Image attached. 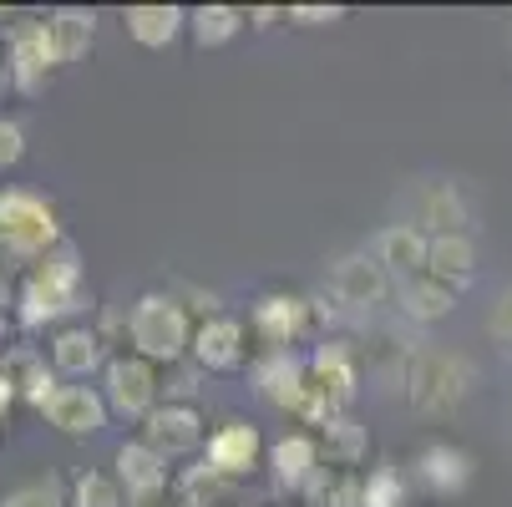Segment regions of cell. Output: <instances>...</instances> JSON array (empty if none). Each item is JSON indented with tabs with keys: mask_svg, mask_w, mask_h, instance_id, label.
Segmentation results:
<instances>
[{
	"mask_svg": "<svg viewBox=\"0 0 512 507\" xmlns=\"http://www.w3.org/2000/svg\"><path fill=\"white\" fill-rule=\"evenodd\" d=\"M487 330H492V335H497V340L512 350V284L502 289V300L492 305V315H487Z\"/></svg>",
	"mask_w": 512,
	"mask_h": 507,
	"instance_id": "836d02e7",
	"label": "cell"
},
{
	"mask_svg": "<svg viewBox=\"0 0 512 507\" xmlns=\"http://www.w3.org/2000/svg\"><path fill=\"white\" fill-rule=\"evenodd\" d=\"M249 325L269 350H289L310 330V300H300V295H259L254 310H249Z\"/></svg>",
	"mask_w": 512,
	"mask_h": 507,
	"instance_id": "7c38bea8",
	"label": "cell"
},
{
	"mask_svg": "<svg viewBox=\"0 0 512 507\" xmlns=\"http://www.w3.org/2000/svg\"><path fill=\"white\" fill-rule=\"evenodd\" d=\"M218 477H249L254 462H259V431L249 421H229V426H218L213 437H208V457H203Z\"/></svg>",
	"mask_w": 512,
	"mask_h": 507,
	"instance_id": "ac0fdd59",
	"label": "cell"
},
{
	"mask_svg": "<svg viewBox=\"0 0 512 507\" xmlns=\"http://www.w3.org/2000/svg\"><path fill=\"white\" fill-rule=\"evenodd\" d=\"M340 16H345L340 6H330V11L325 6H289V21H305V26H325V21H340Z\"/></svg>",
	"mask_w": 512,
	"mask_h": 507,
	"instance_id": "e575fe53",
	"label": "cell"
},
{
	"mask_svg": "<svg viewBox=\"0 0 512 507\" xmlns=\"http://www.w3.org/2000/svg\"><path fill=\"white\" fill-rule=\"evenodd\" d=\"M391 289H396V279L376 264L371 249H365V254H345V259H335V269H330V295H335V305H345V310H376Z\"/></svg>",
	"mask_w": 512,
	"mask_h": 507,
	"instance_id": "9c48e42d",
	"label": "cell"
},
{
	"mask_svg": "<svg viewBox=\"0 0 512 507\" xmlns=\"http://www.w3.org/2000/svg\"><path fill=\"white\" fill-rule=\"evenodd\" d=\"M360 507H406V477H401V467H371V472H365Z\"/></svg>",
	"mask_w": 512,
	"mask_h": 507,
	"instance_id": "f546056e",
	"label": "cell"
},
{
	"mask_svg": "<svg viewBox=\"0 0 512 507\" xmlns=\"http://www.w3.org/2000/svg\"><path fill=\"white\" fill-rule=\"evenodd\" d=\"M51 366L61 376H92L102 366V330H87V325H66L56 330L51 340Z\"/></svg>",
	"mask_w": 512,
	"mask_h": 507,
	"instance_id": "603a6c76",
	"label": "cell"
},
{
	"mask_svg": "<svg viewBox=\"0 0 512 507\" xmlns=\"http://www.w3.org/2000/svg\"><path fill=\"white\" fill-rule=\"evenodd\" d=\"M21 158H26V132L16 122H0V173L16 168Z\"/></svg>",
	"mask_w": 512,
	"mask_h": 507,
	"instance_id": "d6a6232c",
	"label": "cell"
},
{
	"mask_svg": "<svg viewBox=\"0 0 512 507\" xmlns=\"http://www.w3.org/2000/svg\"><path fill=\"white\" fill-rule=\"evenodd\" d=\"M132 507H178V502H173V497L163 492V497H148V502H132Z\"/></svg>",
	"mask_w": 512,
	"mask_h": 507,
	"instance_id": "74e56055",
	"label": "cell"
},
{
	"mask_svg": "<svg viewBox=\"0 0 512 507\" xmlns=\"http://www.w3.org/2000/svg\"><path fill=\"white\" fill-rule=\"evenodd\" d=\"M122 26H127V36H132L142 51H163V46H173L178 31L188 26V11H178V6H127V11H122Z\"/></svg>",
	"mask_w": 512,
	"mask_h": 507,
	"instance_id": "7402d4cb",
	"label": "cell"
},
{
	"mask_svg": "<svg viewBox=\"0 0 512 507\" xmlns=\"http://www.w3.org/2000/svg\"><path fill=\"white\" fill-rule=\"evenodd\" d=\"M416 477H421L426 492L452 497V492H462V487L472 482V457H467L462 447H452V442H431V447H421V457H416Z\"/></svg>",
	"mask_w": 512,
	"mask_h": 507,
	"instance_id": "ffe728a7",
	"label": "cell"
},
{
	"mask_svg": "<svg viewBox=\"0 0 512 507\" xmlns=\"http://www.w3.org/2000/svg\"><path fill=\"white\" fill-rule=\"evenodd\" d=\"M6 82H11V66H6V51H0V92H6Z\"/></svg>",
	"mask_w": 512,
	"mask_h": 507,
	"instance_id": "f35d334b",
	"label": "cell"
},
{
	"mask_svg": "<svg viewBox=\"0 0 512 507\" xmlns=\"http://www.w3.org/2000/svg\"><path fill=\"white\" fill-rule=\"evenodd\" d=\"M61 244V224H56V208L26 188H6L0 193V249L11 259H41Z\"/></svg>",
	"mask_w": 512,
	"mask_h": 507,
	"instance_id": "3957f363",
	"label": "cell"
},
{
	"mask_svg": "<svg viewBox=\"0 0 512 507\" xmlns=\"http://www.w3.org/2000/svg\"><path fill=\"white\" fill-rule=\"evenodd\" d=\"M426 274L467 289L477 279V244H472V234H431V244H426Z\"/></svg>",
	"mask_w": 512,
	"mask_h": 507,
	"instance_id": "44dd1931",
	"label": "cell"
},
{
	"mask_svg": "<svg viewBox=\"0 0 512 507\" xmlns=\"http://www.w3.org/2000/svg\"><path fill=\"white\" fill-rule=\"evenodd\" d=\"M244 11H234V6H198V11H188V31H193V46H229L239 31H244Z\"/></svg>",
	"mask_w": 512,
	"mask_h": 507,
	"instance_id": "f1b7e54d",
	"label": "cell"
},
{
	"mask_svg": "<svg viewBox=\"0 0 512 507\" xmlns=\"http://www.w3.org/2000/svg\"><path fill=\"white\" fill-rule=\"evenodd\" d=\"M6 300H11V254L0 249V305H6Z\"/></svg>",
	"mask_w": 512,
	"mask_h": 507,
	"instance_id": "d590c367",
	"label": "cell"
},
{
	"mask_svg": "<svg viewBox=\"0 0 512 507\" xmlns=\"http://www.w3.org/2000/svg\"><path fill=\"white\" fill-rule=\"evenodd\" d=\"M467 391H472L467 355H447V350H421L406 376V401L426 416H452L467 401Z\"/></svg>",
	"mask_w": 512,
	"mask_h": 507,
	"instance_id": "277c9868",
	"label": "cell"
},
{
	"mask_svg": "<svg viewBox=\"0 0 512 507\" xmlns=\"http://www.w3.org/2000/svg\"><path fill=\"white\" fill-rule=\"evenodd\" d=\"M71 507H122V482L107 472H82L71 482Z\"/></svg>",
	"mask_w": 512,
	"mask_h": 507,
	"instance_id": "4dcf8cb0",
	"label": "cell"
},
{
	"mask_svg": "<svg viewBox=\"0 0 512 507\" xmlns=\"http://www.w3.org/2000/svg\"><path fill=\"white\" fill-rule=\"evenodd\" d=\"M142 442H148L158 457H188L203 447V411L188 406V401H168L158 406L148 421H142Z\"/></svg>",
	"mask_w": 512,
	"mask_h": 507,
	"instance_id": "8fae6325",
	"label": "cell"
},
{
	"mask_svg": "<svg viewBox=\"0 0 512 507\" xmlns=\"http://www.w3.org/2000/svg\"><path fill=\"white\" fill-rule=\"evenodd\" d=\"M224 492H229V477H218L208 462L183 467L173 477V502L178 507H224Z\"/></svg>",
	"mask_w": 512,
	"mask_h": 507,
	"instance_id": "83f0119b",
	"label": "cell"
},
{
	"mask_svg": "<svg viewBox=\"0 0 512 507\" xmlns=\"http://www.w3.org/2000/svg\"><path fill=\"white\" fill-rule=\"evenodd\" d=\"M416 229L431 239V234H467V224H472V208H467V198H462V188L457 183H442V178H431V183H421L416 188Z\"/></svg>",
	"mask_w": 512,
	"mask_h": 507,
	"instance_id": "5bb4252c",
	"label": "cell"
},
{
	"mask_svg": "<svg viewBox=\"0 0 512 507\" xmlns=\"http://www.w3.org/2000/svg\"><path fill=\"white\" fill-rule=\"evenodd\" d=\"M360 492H365V477L350 472V467H320L305 487V502L310 507H360Z\"/></svg>",
	"mask_w": 512,
	"mask_h": 507,
	"instance_id": "484cf974",
	"label": "cell"
},
{
	"mask_svg": "<svg viewBox=\"0 0 512 507\" xmlns=\"http://www.w3.org/2000/svg\"><path fill=\"white\" fill-rule=\"evenodd\" d=\"M0 371H6L11 391H16V396H26L31 406H46V401H51V391H56V376L46 371V360H41L36 350H11L6 360H0Z\"/></svg>",
	"mask_w": 512,
	"mask_h": 507,
	"instance_id": "cb8c5ba5",
	"label": "cell"
},
{
	"mask_svg": "<svg viewBox=\"0 0 512 507\" xmlns=\"http://www.w3.org/2000/svg\"><path fill=\"white\" fill-rule=\"evenodd\" d=\"M11 396H16V391H11V381H6V371H0V416H6V406H11Z\"/></svg>",
	"mask_w": 512,
	"mask_h": 507,
	"instance_id": "8d00e7d4",
	"label": "cell"
},
{
	"mask_svg": "<svg viewBox=\"0 0 512 507\" xmlns=\"http://www.w3.org/2000/svg\"><path fill=\"white\" fill-rule=\"evenodd\" d=\"M188 360L198 371H213V376H224V371H239L244 360H249V330L244 320L234 315H208L203 325H193V350Z\"/></svg>",
	"mask_w": 512,
	"mask_h": 507,
	"instance_id": "ba28073f",
	"label": "cell"
},
{
	"mask_svg": "<svg viewBox=\"0 0 512 507\" xmlns=\"http://www.w3.org/2000/svg\"><path fill=\"white\" fill-rule=\"evenodd\" d=\"M127 335H132V350L142 360H153V366H178L193 350V325L178 295H142L127 315Z\"/></svg>",
	"mask_w": 512,
	"mask_h": 507,
	"instance_id": "7a4b0ae2",
	"label": "cell"
},
{
	"mask_svg": "<svg viewBox=\"0 0 512 507\" xmlns=\"http://www.w3.org/2000/svg\"><path fill=\"white\" fill-rule=\"evenodd\" d=\"M396 300H401V315L411 325H436V320H447L462 300V289L447 284V279H436V274H416V279H401L396 284Z\"/></svg>",
	"mask_w": 512,
	"mask_h": 507,
	"instance_id": "2e32d148",
	"label": "cell"
},
{
	"mask_svg": "<svg viewBox=\"0 0 512 507\" xmlns=\"http://www.w3.org/2000/svg\"><path fill=\"white\" fill-rule=\"evenodd\" d=\"M320 452L330 457V467H360L365 462V431H360V421L355 416H330L325 426H320Z\"/></svg>",
	"mask_w": 512,
	"mask_h": 507,
	"instance_id": "d4e9b609",
	"label": "cell"
},
{
	"mask_svg": "<svg viewBox=\"0 0 512 507\" xmlns=\"http://www.w3.org/2000/svg\"><path fill=\"white\" fill-rule=\"evenodd\" d=\"M426 244H431V239H426L416 224H391V229H381V234H376L371 254H376V264L401 284V279L426 274Z\"/></svg>",
	"mask_w": 512,
	"mask_h": 507,
	"instance_id": "e0dca14e",
	"label": "cell"
},
{
	"mask_svg": "<svg viewBox=\"0 0 512 507\" xmlns=\"http://www.w3.org/2000/svg\"><path fill=\"white\" fill-rule=\"evenodd\" d=\"M46 21H51V41H56V56H61V61L87 56V46H92V36H97V16H92V11L61 6V11H51Z\"/></svg>",
	"mask_w": 512,
	"mask_h": 507,
	"instance_id": "4316f807",
	"label": "cell"
},
{
	"mask_svg": "<svg viewBox=\"0 0 512 507\" xmlns=\"http://www.w3.org/2000/svg\"><path fill=\"white\" fill-rule=\"evenodd\" d=\"M6 66H11V82L16 92H41L51 82V71L61 66L56 41H51V21H16L11 26V46H6Z\"/></svg>",
	"mask_w": 512,
	"mask_h": 507,
	"instance_id": "52a82bcc",
	"label": "cell"
},
{
	"mask_svg": "<svg viewBox=\"0 0 512 507\" xmlns=\"http://www.w3.org/2000/svg\"><path fill=\"white\" fill-rule=\"evenodd\" d=\"M320 467H325V462H320V442L305 437V431H289V437H279V442L269 447V472H274V482H279L284 492H305Z\"/></svg>",
	"mask_w": 512,
	"mask_h": 507,
	"instance_id": "d6986e66",
	"label": "cell"
},
{
	"mask_svg": "<svg viewBox=\"0 0 512 507\" xmlns=\"http://www.w3.org/2000/svg\"><path fill=\"white\" fill-rule=\"evenodd\" d=\"M102 381H107V406L127 421H148L163 401V376L153 360H142V355H117L102 366Z\"/></svg>",
	"mask_w": 512,
	"mask_h": 507,
	"instance_id": "8992f818",
	"label": "cell"
},
{
	"mask_svg": "<svg viewBox=\"0 0 512 507\" xmlns=\"http://www.w3.org/2000/svg\"><path fill=\"white\" fill-rule=\"evenodd\" d=\"M77 300H82V259H77V249L61 239L51 254H41L26 269L21 295H16V305H21L16 320L26 330H41V325L61 320L66 310H77Z\"/></svg>",
	"mask_w": 512,
	"mask_h": 507,
	"instance_id": "6da1fadb",
	"label": "cell"
},
{
	"mask_svg": "<svg viewBox=\"0 0 512 507\" xmlns=\"http://www.w3.org/2000/svg\"><path fill=\"white\" fill-rule=\"evenodd\" d=\"M305 371H310V401H305V416L300 421H315L325 426L330 416H345V406L355 401V355L345 345H320L310 360H305Z\"/></svg>",
	"mask_w": 512,
	"mask_h": 507,
	"instance_id": "5b68a950",
	"label": "cell"
},
{
	"mask_svg": "<svg viewBox=\"0 0 512 507\" xmlns=\"http://www.w3.org/2000/svg\"><path fill=\"white\" fill-rule=\"evenodd\" d=\"M254 381H259V396L289 416H305V401H310V371L295 350H269L259 366H254Z\"/></svg>",
	"mask_w": 512,
	"mask_h": 507,
	"instance_id": "30bf717a",
	"label": "cell"
},
{
	"mask_svg": "<svg viewBox=\"0 0 512 507\" xmlns=\"http://www.w3.org/2000/svg\"><path fill=\"white\" fill-rule=\"evenodd\" d=\"M127 492V502H148L168 492V457H158L148 442H122L117 447V472H112Z\"/></svg>",
	"mask_w": 512,
	"mask_h": 507,
	"instance_id": "9a60e30c",
	"label": "cell"
},
{
	"mask_svg": "<svg viewBox=\"0 0 512 507\" xmlns=\"http://www.w3.org/2000/svg\"><path fill=\"white\" fill-rule=\"evenodd\" d=\"M41 411L66 437H92V431L107 426V396H97L92 386H56Z\"/></svg>",
	"mask_w": 512,
	"mask_h": 507,
	"instance_id": "4fadbf2b",
	"label": "cell"
},
{
	"mask_svg": "<svg viewBox=\"0 0 512 507\" xmlns=\"http://www.w3.org/2000/svg\"><path fill=\"white\" fill-rule=\"evenodd\" d=\"M0 507H71V502H61V487L56 482H26V487L0 497Z\"/></svg>",
	"mask_w": 512,
	"mask_h": 507,
	"instance_id": "1f68e13d",
	"label": "cell"
},
{
	"mask_svg": "<svg viewBox=\"0 0 512 507\" xmlns=\"http://www.w3.org/2000/svg\"><path fill=\"white\" fill-rule=\"evenodd\" d=\"M0 335H6V320H0Z\"/></svg>",
	"mask_w": 512,
	"mask_h": 507,
	"instance_id": "ab89813d",
	"label": "cell"
}]
</instances>
